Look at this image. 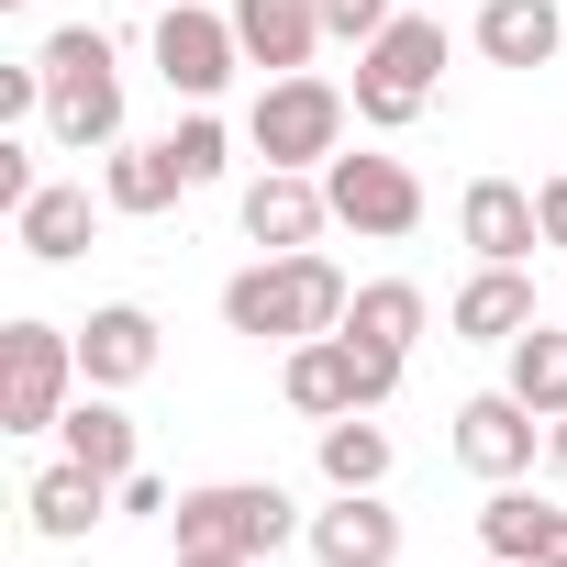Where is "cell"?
<instances>
[{"instance_id":"1","label":"cell","mask_w":567,"mask_h":567,"mask_svg":"<svg viewBox=\"0 0 567 567\" xmlns=\"http://www.w3.org/2000/svg\"><path fill=\"white\" fill-rule=\"evenodd\" d=\"M357 290H346V267L323 245L301 256H256L223 278V334H256V346H312V334H346Z\"/></svg>"},{"instance_id":"2","label":"cell","mask_w":567,"mask_h":567,"mask_svg":"<svg viewBox=\"0 0 567 567\" xmlns=\"http://www.w3.org/2000/svg\"><path fill=\"white\" fill-rule=\"evenodd\" d=\"M45 123H56V145H79V156H112V145H123V56H112L101 23L45 34Z\"/></svg>"},{"instance_id":"3","label":"cell","mask_w":567,"mask_h":567,"mask_svg":"<svg viewBox=\"0 0 567 567\" xmlns=\"http://www.w3.org/2000/svg\"><path fill=\"white\" fill-rule=\"evenodd\" d=\"M178 545H223V556H278L290 534H312V512L278 489V478H212V489H178Z\"/></svg>"},{"instance_id":"4","label":"cell","mask_w":567,"mask_h":567,"mask_svg":"<svg viewBox=\"0 0 567 567\" xmlns=\"http://www.w3.org/2000/svg\"><path fill=\"white\" fill-rule=\"evenodd\" d=\"M434 90H445V23H434V12H401L379 45H357V123H368V134L423 123Z\"/></svg>"},{"instance_id":"5","label":"cell","mask_w":567,"mask_h":567,"mask_svg":"<svg viewBox=\"0 0 567 567\" xmlns=\"http://www.w3.org/2000/svg\"><path fill=\"white\" fill-rule=\"evenodd\" d=\"M346 123H357V90L290 68V79H267V90H256L245 145H256L267 167H323V156H346Z\"/></svg>"},{"instance_id":"6","label":"cell","mask_w":567,"mask_h":567,"mask_svg":"<svg viewBox=\"0 0 567 567\" xmlns=\"http://www.w3.org/2000/svg\"><path fill=\"white\" fill-rule=\"evenodd\" d=\"M79 334L68 323H12L0 334V434H56L79 401Z\"/></svg>"},{"instance_id":"7","label":"cell","mask_w":567,"mask_h":567,"mask_svg":"<svg viewBox=\"0 0 567 567\" xmlns=\"http://www.w3.org/2000/svg\"><path fill=\"white\" fill-rule=\"evenodd\" d=\"M234 68H245L234 12H200V0H167V12H156V79H167L178 101H223Z\"/></svg>"},{"instance_id":"8","label":"cell","mask_w":567,"mask_h":567,"mask_svg":"<svg viewBox=\"0 0 567 567\" xmlns=\"http://www.w3.org/2000/svg\"><path fill=\"white\" fill-rule=\"evenodd\" d=\"M323 200H334V223H357L379 245H401L423 223V178L401 156H323Z\"/></svg>"},{"instance_id":"9","label":"cell","mask_w":567,"mask_h":567,"mask_svg":"<svg viewBox=\"0 0 567 567\" xmlns=\"http://www.w3.org/2000/svg\"><path fill=\"white\" fill-rule=\"evenodd\" d=\"M534 445H545V412H523L512 390H478V401H456V467L467 478H523L534 467Z\"/></svg>"},{"instance_id":"10","label":"cell","mask_w":567,"mask_h":567,"mask_svg":"<svg viewBox=\"0 0 567 567\" xmlns=\"http://www.w3.org/2000/svg\"><path fill=\"white\" fill-rule=\"evenodd\" d=\"M323 223H334L323 167H256V178H245V234H256L267 256H301Z\"/></svg>"},{"instance_id":"11","label":"cell","mask_w":567,"mask_h":567,"mask_svg":"<svg viewBox=\"0 0 567 567\" xmlns=\"http://www.w3.org/2000/svg\"><path fill=\"white\" fill-rule=\"evenodd\" d=\"M156 357H167V334H156L145 301H101L79 323V379L90 390H134V379H156Z\"/></svg>"},{"instance_id":"12","label":"cell","mask_w":567,"mask_h":567,"mask_svg":"<svg viewBox=\"0 0 567 567\" xmlns=\"http://www.w3.org/2000/svg\"><path fill=\"white\" fill-rule=\"evenodd\" d=\"M456 234L478 245V267H523V256L545 245V212H534V189H523V178H467Z\"/></svg>"},{"instance_id":"13","label":"cell","mask_w":567,"mask_h":567,"mask_svg":"<svg viewBox=\"0 0 567 567\" xmlns=\"http://www.w3.org/2000/svg\"><path fill=\"white\" fill-rule=\"evenodd\" d=\"M312 556L323 567H401V512L379 489H334L312 512Z\"/></svg>"},{"instance_id":"14","label":"cell","mask_w":567,"mask_h":567,"mask_svg":"<svg viewBox=\"0 0 567 567\" xmlns=\"http://www.w3.org/2000/svg\"><path fill=\"white\" fill-rule=\"evenodd\" d=\"M23 512H34V534L45 545H79L101 512H123V478H101V467H79V456H56V467H34V489H23Z\"/></svg>"},{"instance_id":"15","label":"cell","mask_w":567,"mask_h":567,"mask_svg":"<svg viewBox=\"0 0 567 567\" xmlns=\"http://www.w3.org/2000/svg\"><path fill=\"white\" fill-rule=\"evenodd\" d=\"M234 45H245V68H267V79L312 68V45H323V0H234Z\"/></svg>"},{"instance_id":"16","label":"cell","mask_w":567,"mask_h":567,"mask_svg":"<svg viewBox=\"0 0 567 567\" xmlns=\"http://www.w3.org/2000/svg\"><path fill=\"white\" fill-rule=\"evenodd\" d=\"M478 56L489 68H556L567 56V12H556V0H478Z\"/></svg>"},{"instance_id":"17","label":"cell","mask_w":567,"mask_h":567,"mask_svg":"<svg viewBox=\"0 0 567 567\" xmlns=\"http://www.w3.org/2000/svg\"><path fill=\"white\" fill-rule=\"evenodd\" d=\"M445 323H456L467 346H512V334H534L545 312H534V278H523V267H478L467 290L445 301Z\"/></svg>"},{"instance_id":"18","label":"cell","mask_w":567,"mask_h":567,"mask_svg":"<svg viewBox=\"0 0 567 567\" xmlns=\"http://www.w3.org/2000/svg\"><path fill=\"white\" fill-rule=\"evenodd\" d=\"M56 445H68L79 467H101V478H134V467H145V445H134V412H123L112 390H79V401H68V423H56Z\"/></svg>"},{"instance_id":"19","label":"cell","mask_w":567,"mask_h":567,"mask_svg":"<svg viewBox=\"0 0 567 567\" xmlns=\"http://www.w3.org/2000/svg\"><path fill=\"white\" fill-rule=\"evenodd\" d=\"M278 390H290V412H312V423L357 412V346H346V334H312V346H290Z\"/></svg>"},{"instance_id":"20","label":"cell","mask_w":567,"mask_h":567,"mask_svg":"<svg viewBox=\"0 0 567 567\" xmlns=\"http://www.w3.org/2000/svg\"><path fill=\"white\" fill-rule=\"evenodd\" d=\"M90 223H101V212H90V189H68V178H45V189L12 212V234H23V256H34V267L90 256Z\"/></svg>"},{"instance_id":"21","label":"cell","mask_w":567,"mask_h":567,"mask_svg":"<svg viewBox=\"0 0 567 567\" xmlns=\"http://www.w3.org/2000/svg\"><path fill=\"white\" fill-rule=\"evenodd\" d=\"M178 189H189V178H178L167 145H112V156H101V212H134V223H145V212H167Z\"/></svg>"},{"instance_id":"22","label":"cell","mask_w":567,"mask_h":567,"mask_svg":"<svg viewBox=\"0 0 567 567\" xmlns=\"http://www.w3.org/2000/svg\"><path fill=\"white\" fill-rule=\"evenodd\" d=\"M501 390H512L523 412H545V423H556V412H567V334H556V323L512 334V346H501Z\"/></svg>"},{"instance_id":"23","label":"cell","mask_w":567,"mask_h":567,"mask_svg":"<svg viewBox=\"0 0 567 567\" xmlns=\"http://www.w3.org/2000/svg\"><path fill=\"white\" fill-rule=\"evenodd\" d=\"M323 478L334 489H390V423L379 412H334L323 423Z\"/></svg>"},{"instance_id":"24","label":"cell","mask_w":567,"mask_h":567,"mask_svg":"<svg viewBox=\"0 0 567 567\" xmlns=\"http://www.w3.org/2000/svg\"><path fill=\"white\" fill-rule=\"evenodd\" d=\"M434 323V301L412 290V278H368V290H357V312H346V334H368V346H401L412 357V334Z\"/></svg>"},{"instance_id":"25","label":"cell","mask_w":567,"mask_h":567,"mask_svg":"<svg viewBox=\"0 0 567 567\" xmlns=\"http://www.w3.org/2000/svg\"><path fill=\"white\" fill-rule=\"evenodd\" d=\"M478 545H489V556H501V567H534V545H545V501H534V489H512V478H501V489H489V501H478Z\"/></svg>"},{"instance_id":"26","label":"cell","mask_w":567,"mask_h":567,"mask_svg":"<svg viewBox=\"0 0 567 567\" xmlns=\"http://www.w3.org/2000/svg\"><path fill=\"white\" fill-rule=\"evenodd\" d=\"M167 156H178V178H189V189H212V178L234 167V134L212 123V101H189V112H178V134H167Z\"/></svg>"},{"instance_id":"27","label":"cell","mask_w":567,"mask_h":567,"mask_svg":"<svg viewBox=\"0 0 567 567\" xmlns=\"http://www.w3.org/2000/svg\"><path fill=\"white\" fill-rule=\"evenodd\" d=\"M401 23V0H323V34H346V45H379Z\"/></svg>"},{"instance_id":"28","label":"cell","mask_w":567,"mask_h":567,"mask_svg":"<svg viewBox=\"0 0 567 567\" xmlns=\"http://www.w3.org/2000/svg\"><path fill=\"white\" fill-rule=\"evenodd\" d=\"M346 346H357V412H379L401 390V346H368V334H346Z\"/></svg>"},{"instance_id":"29","label":"cell","mask_w":567,"mask_h":567,"mask_svg":"<svg viewBox=\"0 0 567 567\" xmlns=\"http://www.w3.org/2000/svg\"><path fill=\"white\" fill-rule=\"evenodd\" d=\"M45 112V56L34 68H0V123H34Z\"/></svg>"},{"instance_id":"30","label":"cell","mask_w":567,"mask_h":567,"mask_svg":"<svg viewBox=\"0 0 567 567\" xmlns=\"http://www.w3.org/2000/svg\"><path fill=\"white\" fill-rule=\"evenodd\" d=\"M45 178H34V145H12V134H0V212H23Z\"/></svg>"},{"instance_id":"31","label":"cell","mask_w":567,"mask_h":567,"mask_svg":"<svg viewBox=\"0 0 567 567\" xmlns=\"http://www.w3.org/2000/svg\"><path fill=\"white\" fill-rule=\"evenodd\" d=\"M534 212H545V245L567 256V178H534Z\"/></svg>"},{"instance_id":"32","label":"cell","mask_w":567,"mask_h":567,"mask_svg":"<svg viewBox=\"0 0 567 567\" xmlns=\"http://www.w3.org/2000/svg\"><path fill=\"white\" fill-rule=\"evenodd\" d=\"M534 567H567V512H545V545H534Z\"/></svg>"},{"instance_id":"33","label":"cell","mask_w":567,"mask_h":567,"mask_svg":"<svg viewBox=\"0 0 567 567\" xmlns=\"http://www.w3.org/2000/svg\"><path fill=\"white\" fill-rule=\"evenodd\" d=\"M178 567H256V556H223V545H178Z\"/></svg>"},{"instance_id":"34","label":"cell","mask_w":567,"mask_h":567,"mask_svg":"<svg viewBox=\"0 0 567 567\" xmlns=\"http://www.w3.org/2000/svg\"><path fill=\"white\" fill-rule=\"evenodd\" d=\"M545 467H556V478H567V412H556V423H545Z\"/></svg>"},{"instance_id":"35","label":"cell","mask_w":567,"mask_h":567,"mask_svg":"<svg viewBox=\"0 0 567 567\" xmlns=\"http://www.w3.org/2000/svg\"><path fill=\"white\" fill-rule=\"evenodd\" d=\"M0 12H23V0H0Z\"/></svg>"}]
</instances>
